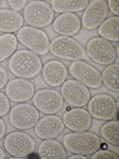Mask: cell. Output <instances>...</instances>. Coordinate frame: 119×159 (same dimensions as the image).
Masks as SVG:
<instances>
[{
	"label": "cell",
	"mask_w": 119,
	"mask_h": 159,
	"mask_svg": "<svg viewBox=\"0 0 119 159\" xmlns=\"http://www.w3.org/2000/svg\"><path fill=\"white\" fill-rule=\"evenodd\" d=\"M10 72L21 79H32L42 71L43 64L40 57L29 50H20L10 57Z\"/></svg>",
	"instance_id": "obj_1"
},
{
	"label": "cell",
	"mask_w": 119,
	"mask_h": 159,
	"mask_svg": "<svg viewBox=\"0 0 119 159\" xmlns=\"http://www.w3.org/2000/svg\"><path fill=\"white\" fill-rule=\"evenodd\" d=\"M100 138L93 132L74 131L64 137V147L74 154L91 155L100 148Z\"/></svg>",
	"instance_id": "obj_2"
},
{
	"label": "cell",
	"mask_w": 119,
	"mask_h": 159,
	"mask_svg": "<svg viewBox=\"0 0 119 159\" xmlns=\"http://www.w3.org/2000/svg\"><path fill=\"white\" fill-rule=\"evenodd\" d=\"M17 40L38 56H45L50 51V40L46 32L30 26L22 27L17 33Z\"/></svg>",
	"instance_id": "obj_3"
},
{
	"label": "cell",
	"mask_w": 119,
	"mask_h": 159,
	"mask_svg": "<svg viewBox=\"0 0 119 159\" xmlns=\"http://www.w3.org/2000/svg\"><path fill=\"white\" fill-rule=\"evenodd\" d=\"M50 52L54 56L68 61H82L87 59L86 53L79 43L72 37L59 36L50 43Z\"/></svg>",
	"instance_id": "obj_4"
},
{
	"label": "cell",
	"mask_w": 119,
	"mask_h": 159,
	"mask_svg": "<svg viewBox=\"0 0 119 159\" xmlns=\"http://www.w3.org/2000/svg\"><path fill=\"white\" fill-rule=\"evenodd\" d=\"M24 20L30 27L44 28L54 20V10L45 1H32L27 3L24 9Z\"/></svg>",
	"instance_id": "obj_5"
},
{
	"label": "cell",
	"mask_w": 119,
	"mask_h": 159,
	"mask_svg": "<svg viewBox=\"0 0 119 159\" xmlns=\"http://www.w3.org/2000/svg\"><path fill=\"white\" fill-rule=\"evenodd\" d=\"M86 56L96 64L109 66L115 62L117 53L111 42L100 37H94L86 45Z\"/></svg>",
	"instance_id": "obj_6"
},
{
	"label": "cell",
	"mask_w": 119,
	"mask_h": 159,
	"mask_svg": "<svg viewBox=\"0 0 119 159\" xmlns=\"http://www.w3.org/2000/svg\"><path fill=\"white\" fill-rule=\"evenodd\" d=\"M87 108L92 117L101 120H111L117 116L118 101L106 93L96 94L89 99Z\"/></svg>",
	"instance_id": "obj_7"
},
{
	"label": "cell",
	"mask_w": 119,
	"mask_h": 159,
	"mask_svg": "<svg viewBox=\"0 0 119 159\" xmlns=\"http://www.w3.org/2000/svg\"><path fill=\"white\" fill-rule=\"evenodd\" d=\"M4 147L14 157H27L35 151L36 142L32 136L23 131H13L5 136Z\"/></svg>",
	"instance_id": "obj_8"
},
{
	"label": "cell",
	"mask_w": 119,
	"mask_h": 159,
	"mask_svg": "<svg viewBox=\"0 0 119 159\" xmlns=\"http://www.w3.org/2000/svg\"><path fill=\"white\" fill-rule=\"evenodd\" d=\"M40 119L39 111L30 103H20L12 107L9 113V120L12 125L20 129L26 130L35 127Z\"/></svg>",
	"instance_id": "obj_9"
},
{
	"label": "cell",
	"mask_w": 119,
	"mask_h": 159,
	"mask_svg": "<svg viewBox=\"0 0 119 159\" xmlns=\"http://www.w3.org/2000/svg\"><path fill=\"white\" fill-rule=\"evenodd\" d=\"M61 94L69 106L74 107H86L90 99L88 88L77 80L64 81L61 88Z\"/></svg>",
	"instance_id": "obj_10"
},
{
	"label": "cell",
	"mask_w": 119,
	"mask_h": 159,
	"mask_svg": "<svg viewBox=\"0 0 119 159\" xmlns=\"http://www.w3.org/2000/svg\"><path fill=\"white\" fill-rule=\"evenodd\" d=\"M72 77L87 88L99 89L102 86L101 73L83 61H74L68 69Z\"/></svg>",
	"instance_id": "obj_11"
},
{
	"label": "cell",
	"mask_w": 119,
	"mask_h": 159,
	"mask_svg": "<svg viewBox=\"0 0 119 159\" xmlns=\"http://www.w3.org/2000/svg\"><path fill=\"white\" fill-rule=\"evenodd\" d=\"M33 103L38 111L45 114H54L61 111L64 98L59 92L51 89H43L33 96Z\"/></svg>",
	"instance_id": "obj_12"
},
{
	"label": "cell",
	"mask_w": 119,
	"mask_h": 159,
	"mask_svg": "<svg viewBox=\"0 0 119 159\" xmlns=\"http://www.w3.org/2000/svg\"><path fill=\"white\" fill-rule=\"evenodd\" d=\"M107 3L103 0L89 2L82 17V25L87 30H93L105 21L108 15Z\"/></svg>",
	"instance_id": "obj_13"
},
{
	"label": "cell",
	"mask_w": 119,
	"mask_h": 159,
	"mask_svg": "<svg viewBox=\"0 0 119 159\" xmlns=\"http://www.w3.org/2000/svg\"><path fill=\"white\" fill-rule=\"evenodd\" d=\"M63 122L72 131H86L91 127L92 116L86 109L74 107L64 113Z\"/></svg>",
	"instance_id": "obj_14"
},
{
	"label": "cell",
	"mask_w": 119,
	"mask_h": 159,
	"mask_svg": "<svg viewBox=\"0 0 119 159\" xmlns=\"http://www.w3.org/2000/svg\"><path fill=\"white\" fill-rule=\"evenodd\" d=\"M5 93L9 99L15 102H24L31 99L35 93L34 84L25 79H15L6 84Z\"/></svg>",
	"instance_id": "obj_15"
},
{
	"label": "cell",
	"mask_w": 119,
	"mask_h": 159,
	"mask_svg": "<svg viewBox=\"0 0 119 159\" xmlns=\"http://www.w3.org/2000/svg\"><path fill=\"white\" fill-rule=\"evenodd\" d=\"M64 128L63 119L57 116L48 114L38 120L35 125V133L41 139H53L58 137L64 131Z\"/></svg>",
	"instance_id": "obj_16"
},
{
	"label": "cell",
	"mask_w": 119,
	"mask_h": 159,
	"mask_svg": "<svg viewBox=\"0 0 119 159\" xmlns=\"http://www.w3.org/2000/svg\"><path fill=\"white\" fill-rule=\"evenodd\" d=\"M82 27V22L77 15L73 13H64L58 16L53 22L55 32L61 36L72 37L77 35Z\"/></svg>",
	"instance_id": "obj_17"
},
{
	"label": "cell",
	"mask_w": 119,
	"mask_h": 159,
	"mask_svg": "<svg viewBox=\"0 0 119 159\" xmlns=\"http://www.w3.org/2000/svg\"><path fill=\"white\" fill-rule=\"evenodd\" d=\"M42 75L44 81L50 87H59L62 86L66 81L68 77V70L62 62L52 60L47 62L42 68Z\"/></svg>",
	"instance_id": "obj_18"
},
{
	"label": "cell",
	"mask_w": 119,
	"mask_h": 159,
	"mask_svg": "<svg viewBox=\"0 0 119 159\" xmlns=\"http://www.w3.org/2000/svg\"><path fill=\"white\" fill-rule=\"evenodd\" d=\"M24 18L20 13L9 9H0V31L12 34L22 28Z\"/></svg>",
	"instance_id": "obj_19"
},
{
	"label": "cell",
	"mask_w": 119,
	"mask_h": 159,
	"mask_svg": "<svg viewBox=\"0 0 119 159\" xmlns=\"http://www.w3.org/2000/svg\"><path fill=\"white\" fill-rule=\"evenodd\" d=\"M38 154L44 159H63L67 157L64 145L56 139H44L39 145Z\"/></svg>",
	"instance_id": "obj_20"
},
{
	"label": "cell",
	"mask_w": 119,
	"mask_h": 159,
	"mask_svg": "<svg viewBox=\"0 0 119 159\" xmlns=\"http://www.w3.org/2000/svg\"><path fill=\"white\" fill-rule=\"evenodd\" d=\"M87 0H53L51 7L59 13H73L84 10L88 5Z\"/></svg>",
	"instance_id": "obj_21"
},
{
	"label": "cell",
	"mask_w": 119,
	"mask_h": 159,
	"mask_svg": "<svg viewBox=\"0 0 119 159\" xmlns=\"http://www.w3.org/2000/svg\"><path fill=\"white\" fill-rule=\"evenodd\" d=\"M98 34L100 38L109 42L117 43L119 40V18L114 16L106 19L98 28Z\"/></svg>",
	"instance_id": "obj_22"
},
{
	"label": "cell",
	"mask_w": 119,
	"mask_h": 159,
	"mask_svg": "<svg viewBox=\"0 0 119 159\" xmlns=\"http://www.w3.org/2000/svg\"><path fill=\"white\" fill-rule=\"evenodd\" d=\"M119 65L111 64L103 70L101 74L102 83L105 87L112 92H119Z\"/></svg>",
	"instance_id": "obj_23"
},
{
	"label": "cell",
	"mask_w": 119,
	"mask_h": 159,
	"mask_svg": "<svg viewBox=\"0 0 119 159\" xmlns=\"http://www.w3.org/2000/svg\"><path fill=\"white\" fill-rule=\"evenodd\" d=\"M18 40L13 34H4L0 36V62L11 57L16 51Z\"/></svg>",
	"instance_id": "obj_24"
},
{
	"label": "cell",
	"mask_w": 119,
	"mask_h": 159,
	"mask_svg": "<svg viewBox=\"0 0 119 159\" xmlns=\"http://www.w3.org/2000/svg\"><path fill=\"white\" fill-rule=\"evenodd\" d=\"M119 122L118 120H110L104 123L100 128V134L105 140L113 146H118L119 144Z\"/></svg>",
	"instance_id": "obj_25"
},
{
	"label": "cell",
	"mask_w": 119,
	"mask_h": 159,
	"mask_svg": "<svg viewBox=\"0 0 119 159\" xmlns=\"http://www.w3.org/2000/svg\"><path fill=\"white\" fill-rule=\"evenodd\" d=\"M10 109V102L9 98L6 94L3 93H0V117L7 114V112Z\"/></svg>",
	"instance_id": "obj_26"
},
{
	"label": "cell",
	"mask_w": 119,
	"mask_h": 159,
	"mask_svg": "<svg viewBox=\"0 0 119 159\" xmlns=\"http://www.w3.org/2000/svg\"><path fill=\"white\" fill-rule=\"evenodd\" d=\"M118 155L116 153H114L112 151H109L108 149H102V150L95 151L93 154H91V158H117Z\"/></svg>",
	"instance_id": "obj_27"
},
{
	"label": "cell",
	"mask_w": 119,
	"mask_h": 159,
	"mask_svg": "<svg viewBox=\"0 0 119 159\" xmlns=\"http://www.w3.org/2000/svg\"><path fill=\"white\" fill-rule=\"evenodd\" d=\"M8 4L10 5L14 11H20L21 9L25 8L27 5V1L26 0H21V1H16V0H8Z\"/></svg>",
	"instance_id": "obj_28"
},
{
	"label": "cell",
	"mask_w": 119,
	"mask_h": 159,
	"mask_svg": "<svg viewBox=\"0 0 119 159\" xmlns=\"http://www.w3.org/2000/svg\"><path fill=\"white\" fill-rule=\"evenodd\" d=\"M8 83V74L3 67L0 66V89H3Z\"/></svg>",
	"instance_id": "obj_29"
},
{
	"label": "cell",
	"mask_w": 119,
	"mask_h": 159,
	"mask_svg": "<svg viewBox=\"0 0 119 159\" xmlns=\"http://www.w3.org/2000/svg\"><path fill=\"white\" fill-rule=\"evenodd\" d=\"M107 3V7H108V10H110V11L115 15V16H118V4H117V1L116 0H109Z\"/></svg>",
	"instance_id": "obj_30"
},
{
	"label": "cell",
	"mask_w": 119,
	"mask_h": 159,
	"mask_svg": "<svg viewBox=\"0 0 119 159\" xmlns=\"http://www.w3.org/2000/svg\"><path fill=\"white\" fill-rule=\"evenodd\" d=\"M5 133H6V124H5L4 120L0 117V139H1Z\"/></svg>",
	"instance_id": "obj_31"
},
{
	"label": "cell",
	"mask_w": 119,
	"mask_h": 159,
	"mask_svg": "<svg viewBox=\"0 0 119 159\" xmlns=\"http://www.w3.org/2000/svg\"><path fill=\"white\" fill-rule=\"evenodd\" d=\"M87 156L86 155H82V154H74V155L69 156L68 159H86Z\"/></svg>",
	"instance_id": "obj_32"
},
{
	"label": "cell",
	"mask_w": 119,
	"mask_h": 159,
	"mask_svg": "<svg viewBox=\"0 0 119 159\" xmlns=\"http://www.w3.org/2000/svg\"><path fill=\"white\" fill-rule=\"evenodd\" d=\"M5 157H6V154L2 150V148L0 147V159H4Z\"/></svg>",
	"instance_id": "obj_33"
},
{
	"label": "cell",
	"mask_w": 119,
	"mask_h": 159,
	"mask_svg": "<svg viewBox=\"0 0 119 159\" xmlns=\"http://www.w3.org/2000/svg\"><path fill=\"white\" fill-rule=\"evenodd\" d=\"M100 147H101L102 149H107V147H106V144H100Z\"/></svg>",
	"instance_id": "obj_34"
},
{
	"label": "cell",
	"mask_w": 119,
	"mask_h": 159,
	"mask_svg": "<svg viewBox=\"0 0 119 159\" xmlns=\"http://www.w3.org/2000/svg\"><path fill=\"white\" fill-rule=\"evenodd\" d=\"M0 4H1V1H0Z\"/></svg>",
	"instance_id": "obj_35"
}]
</instances>
